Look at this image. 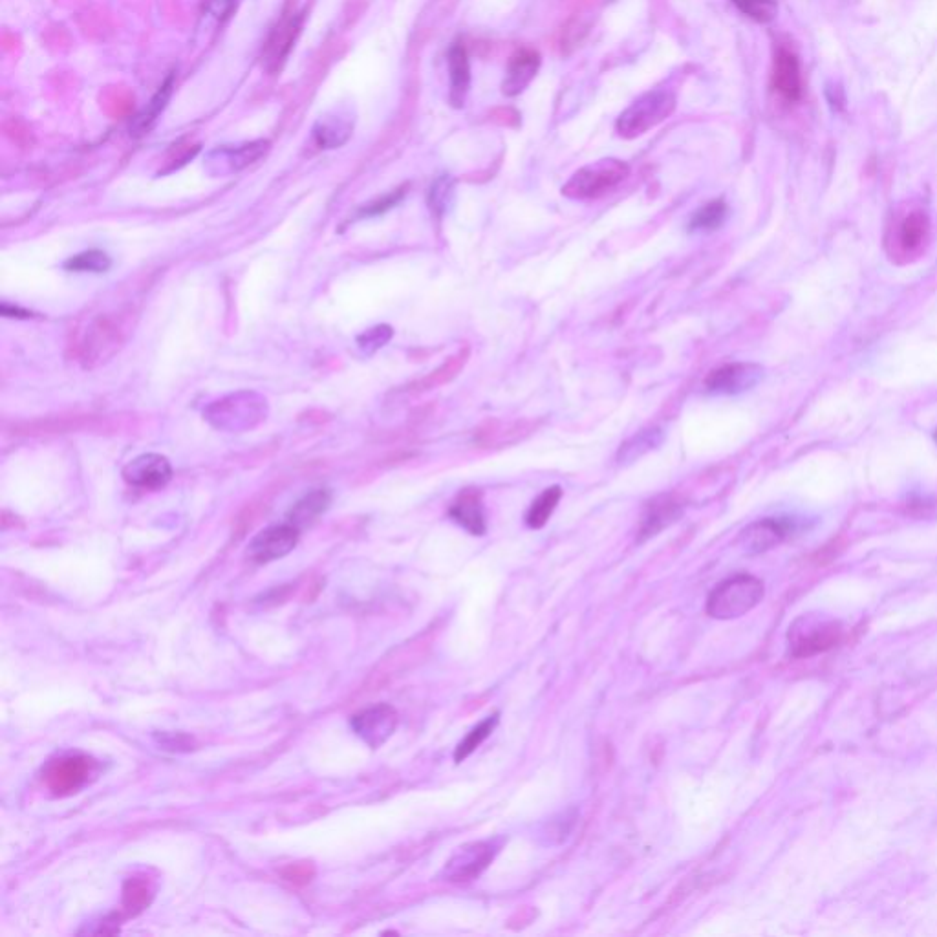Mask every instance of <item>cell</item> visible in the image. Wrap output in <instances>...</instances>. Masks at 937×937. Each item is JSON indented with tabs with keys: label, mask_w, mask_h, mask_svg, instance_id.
Returning a JSON list of instances; mask_svg holds the SVG:
<instances>
[{
	"label": "cell",
	"mask_w": 937,
	"mask_h": 937,
	"mask_svg": "<svg viewBox=\"0 0 937 937\" xmlns=\"http://www.w3.org/2000/svg\"><path fill=\"white\" fill-rule=\"evenodd\" d=\"M764 599V584L753 575H734L720 582L707 599V614L714 619H736L751 612Z\"/></svg>",
	"instance_id": "obj_1"
},
{
	"label": "cell",
	"mask_w": 937,
	"mask_h": 937,
	"mask_svg": "<svg viewBox=\"0 0 937 937\" xmlns=\"http://www.w3.org/2000/svg\"><path fill=\"white\" fill-rule=\"evenodd\" d=\"M683 515V507L674 496L661 495L648 502L639 528V540L656 537L659 531L674 524Z\"/></svg>",
	"instance_id": "obj_15"
},
{
	"label": "cell",
	"mask_w": 937,
	"mask_h": 937,
	"mask_svg": "<svg viewBox=\"0 0 937 937\" xmlns=\"http://www.w3.org/2000/svg\"><path fill=\"white\" fill-rule=\"evenodd\" d=\"M842 637V628L837 621L824 619L820 615H802L789 626V652L791 656L811 657L835 647Z\"/></svg>",
	"instance_id": "obj_5"
},
{
	"label": "cell",
	"mask_w": 937,
	"mask_h": 937,
	"mask_svg": "<svg viewBox=\"0 0 937 937\" xmlns=\"http://www.w3.org/2000/svg\"><path fill=\"white\" fill-rule=\"evenodd\" d=\"M676 97L667 90H654L636 99L617 119V132L623 138H637L657 127L674 112Z\"/></svg>",
	"instance_id": "obj_4"
},
{
	"label": "cell",
	"mask_w": 937,
	"mask_h": 937,
	"mask_svg": "<svg viewBox=\"0 0 937 937\" xmlns=\"http://www.w3.org/2000/svg\"><path fill=\"white\" fill-rule=\"evenodd\" d=\"M764 377V368L756 363H729L716 368L705 379V388L711 394L736 396L756 387Z\"/></svg>",
	"instance_id": "obj_7"
},
{
	"label": "cell",
	"mask_w": 937,
	"mask_h": 937,
	"mask_svg": "<svg viewBox=\"0 0 937 937\" xmlns=\"http://www.w3.org/2000/svg\"><path fill=\"white\" fill-rule=\"evenodd\" d=\"M496 723H498V714H493V716L485 718L480 725H476L473 731L465 736L464 740L456 747V751H454L456 764L464 762L467 756H471L480 745L484 744L485 740L489 738V734L495 731Z\"/></svg>",
	"instance_id": "obj_28"
},
{
	"label": "cell",
	"mask_w": 937,
	"mask_h": 937,
	"mask_svg": "<svg viewBox=\"0 0 937 937\" xmlns=\"http://www.w3.org/2000/svg\"><path fill=\"white\" fill-rule=\"evenodd\" d=\"M665 440V431L659 427H650L637 432L630 440H626L617 451V462L621 465H630L641 460L648 453L656 451Z\"/></svg>",
	"instance_id": "obj_20"
},
{
	"label": "cell",
	"mask_w": 937,
	"mask_h": 937,
	"mask_svg": "<svg viewBox=\"0 0 937 937\" xmlns=\"http://www.w3.org/2000/svg\"><path fill=\"white\" fill-rule=\"evenodd\" d=\"M403 196H405V189H398V191L387 194V196H383V198H379L376 202L367 205L365 209H361L359 216L383 215V213H387L388 209H392L394 205L398 204Z\"/></svg>",
	"instance_id": "obj_34"
},
{
	"label": "cell",
	"mask_w": 937,
	"mask_h": 937,
	"mask_svg": "<svg viewBox=\"0 0 937 937\" xmlns=\"http://www.w3.org/2000/svg\"><path fill=\"white\" fill-rule=\"evenodd\" d=\"M152 886L145 879H129L123 888V906L129 916H138L147 906L151 905Z\"/></svg>",
	"instance_id": "obj_27"
},
{
	"label": "cell",
	"mask_w": 937,
	"mask_h": 937,
	"mask_svg": "<svg viewBox=\"0 0 937 937\" xmlns=\"http://www.w3.org/2000/svg\"><path fill=\"white\" fill-rule=\"evenodd\" d=\"M630 173L628 163L606 158L590 163L571 176L568 184L562 187V194L571 200H592L615 189L625 182Z\"/></svg>",
	"instance_id": "obj_3"
},
{
	"label": "cell",
	"mask_w": 937,
	"mask_h": 937,
	"mask_svg": "<svg viewBox=\"0 0 937 937\" xmlns=\"http://www.w3.org/2000/svg\"><path fill=\"white\" fill-rule=\"evenodd\" d=\"M350 725L365 744L370 745L372 749H377L385 744L396 731L398 712L387 703H381V705H374L370 709L357 712L356 716L350 720Z\"/></svg>",
	"instance_id": "obj_8"
},
{
	"label": "cell",
	"mask_w": 937,
	"mask_h": 937,
	"mask_svg": "<svg viewBox=\"0 0 937 937\" xmlns=\"http://www.w3.org/2000/svg\"><path fill=\"white\" fill-rule=\"evenodd\" d=\"M121 343L123 326L116 319L101 315L88 326L87 335L81 345V354L87 365H92L94 361H105L107 357L112 356Z\"/></svg>",
	"instance_id": "obj_9"
},
{
	"label": "cell",
	"mask_w": 937,
	"mask_h": 937,
	"mask_svg": "<svg viewBox=\"0 0 937 937\" xmlns=\"http://www.w3.org/2000/svg\"><path fill=\"white\" fill-rule=\"evenodd\" d=\"M454 202V182L451 176H440L429 189V205L438 216L445 215Z\"/></svg>",
	"instance_id": "obj_29"
},
{
	"label": "cell",
	"mask_w": 937,
	"mask_h": 937,
	"mask_svg": "<svg viewBox=\"0 0 937 937\" xmlns=\"http://www.w3.org/2000/svg\"><path fill=\"white\" fill-rule=\"evenodd\" d=\"M465 361H467V350L451 357L445 365H442L438 370H434L431 376L425 377L423 381H420V387L423 388V390H429V388L438 387V385H443V383L451 381V379L458 376V372L464 368Z\"/></svg>",
	"instance_id": "obj_30"
},
{
	"label": "cell",
	"mask_w": 937,
	"mask_h": 937,
	"mask_svg": "<svg viewBox=\"0 0 937 937\" xmlns=\"http://www.w3.org/2000/svg\"><path fill=\"white\" fill-rule=\"evenodd\" d=\"M733 4L745 17L760 24L773 21L778 11L775 0H733Z\"/></svg>",
	"instance_id": "obj_31"
},
{
	"label": "cell",
	"mask_w": 937,
	"mask_h": 937,
	"mask_svg": "<svg viewBox=\"0 0 937 937\" xmlns=\"http://www.w3.org/2000/svg\"><path fill=\"white\" fill-rule=\"evenodd\" d=\"M299 540V528L293 526L291 522L281 524V526H271V528L260 531L255 539L249 544L248 555L251 561L266 564V562L277 561L290 553Z\"/></svg>",
	"instance_id": "obj_10"
},
{
	"label": "cell",
	"mask_w": 937,
	"mask_h": 937,
	"mask_svg": "<svg viewBox=\"0 0 937 937\" xmlns=\"http://www.w3.org/2000/svg\"><path fill=\"white\" fill-rule=\"evenodd\" d=\"M562 498V489L559 485H553V487H548L540 493L533 504L529 506L528 513H526V524H528L531 529H540L546 526V522L550 520L553 511L559 506Z\"/></svg>",
	"instance_id": "obj_25"
},
{
	"label": "cell",
	"mask_w": 937,
	"mask_h": 937,
	"mask_svg": "<svg viewBox=\"0 0 937 937\" xmlns=\"http://www.w3.org/2000/svg\"><path fill=\"white\" fill-rule=\"evenodd\" d=\"M266 151H268V141L260 140L244 143L240 147H226V149L213 152L211 156L218 158L222 169L240 171V169H246L251 163L260 160L266 154Z\"/></svg>",
	"instance_id": "obj_21"
},
{
	"label": "cell",
	"mask_w": 937,
	"mask_h": 937,
	"mask_svg": "<svg viewBox=\"0 0 937 937\" xmlns=\"http://www.w3.org/2000/svg\"><path fill=\"white\" fill-rule=\"evenodd\" d=\"M313 868L310 864L302 862V864H293L290 868L284 870V879L290 881V883L295 884H306L310 879H312Z\"/></svg>",
	"instance_id": "obj_35"
},
{
	"label": "cell",
	"mask_w": 937,
	"mask_h": 937,
	"mask_svg": "<svg viewBox=\"0 0 937 937\" xmlns=\"http://www.w3.org/2000/svg\"><path fill=\"white\" fill-rule=\"evenodd\" d=\"M449 72H451V101L454 107H464L465 96L471 85V68L467 50L460 43L449 50Z\"/></svg>",
	"instance_id": "obj_19"
},
{
	"label": "cell",
	"mask_w": 937,
	"mask_h": 937,
	"mask_svg": "<svg viewBox=\"0 0 937 937\" xmlns=\"http://www.w3.org/2000/svg\"><path fill=\"white\" fill-rule=\"evenodd\" d=\"M771 87L787 103H797L804 94L802 70H800L798 57L793 50H789L786 46H780L776 50L775 61H773V74H771Z\"/></svg>",
	"instance_id": "obj_12"
},
{
	"label": "cell",
	"mask_w": 937,
	"mask_h": 937,
	"mask_svg": "<svg viewBox=\"0 0 937 937\" xmlns=\"http://www.w3.org/2000/svg\"><path fill=\"white\" fill-rule=\"evenodd\" d=\"M930 235V222L923 211H912L906 215L895 229V251L901 255H916L919 253Z\"/></svg>",
	"instance_id": "obj_17"
},
{
	"label": "cell",
	"mask_w": 937,
	"mask_h": 937,
	"mask_svg": "<svg viewBox=\"0 0 937 937\" xmlns=\"http://www.w3.org/2000/svg\"><path fill=\"white\" fill-rule=\"evenodd\" d=\"M392 335H394L392 328L387 324H381V326L370 328L365 334L359 335L357 345L365 354H374L379 348L387 345L388 341L392 339Z\"/></svg>",
	"instance_id": "obj_33"
},
{
	"label": "cell",
	"mask_w": 937,
	"mask_h": 937,
	"mask_svg": "<svg viewBox=\"0 0 937 937\" xmlns=\"http://www.w3.org/2000/svg\"><path fill=\"white\" fill-rule=\"evenodd\" d=\"M539 68L540 55L535 50L526 48V50L517 52L511 57L509 66H507L506 79H504V85H502L504 94L509 97L522 94L528 88L529 83L533 81V77L537 76Z\"/></svg>",
	"instance_id": "obj_18"
},
{
	"label": "cell",
	"mask_w": 937,
	"mask_h": 937,
	"mask_svg": "<svg viewBox=\"0 0 937 937\" xmlns=\"http://www.w3.org/2000/svg\"><path fill=\"white\" fill-rule=\"evenodd\" d=\"M90 773H92V760L87 756L74 754V756H63L48 765L44 780H46V786L57 795H68L83 786Z\"/></svg>",
	"instance_id": "obj_11"
},
{
	"label": "cell",
	"mask_w": 937,
	"mask_h": 937,
	"mask_svg": "<svg viewBox=\"0 0 937 937\" xmlns=\"http://www.w3.org/2000/svg\"><path fill=\"white\" fill-rule=\"evenodd\" d=\"M791 531H793V526L787 520L764 518L745 529L740 542L747 553L758 555L778 546L782 540L787 539Z\"/></svg>",
	"instance_id": "obj_14"
},
{
	"label": "cell",
	"mask_w": 937,
	"mask_h": 937,
	"mask_svg": "<svg viewBox=\"0 0 937 937\" xmlns=\"http://www.w3.org/2000/svg\"><path fill=\"white\" fill-rule=\"evenodd\" d=\"M330 500H332V496L324 489H315L310 495L302 496L301 500L290 511L291 524L299 529H301V526L310 524L328 509Z\"/></svg>",
	"instance_id": "obj_23"
},
{
	"label": "cell",
	"mask_w": 937,
	"mask_h": 937,
	"mask_svg": "<svg viewBox=\"0 0 937 937\" xmlns=\"http://www.w3.org/2000/svg\"><path fill=\"white\" fill-rule=\"evenodd\" d=\"M204 414L216 429L246 431L257 427L266 418V399L260 398L255 392H237L215 401Z\"/></svg>",
	"instance_id": "obj_2"
},
{
	"label": "cell",
	"mask_w": 937,
	"mask_h": 937,
	"mask_svg": "<svg viewBox=\"0 0 937 937\" xmlns=\"http://www.w3.org/2000/svg\"><path fill=\"white\" fill-rule=\"evenodd\" d=\"M66 270L70 271H92V273H103L110 268V259L107 253L103 251H85L81 255H76L65 264Z\"/></svg>",
	"instance_id": "obj_32"
},
{
	"label": "cell",
	"mask_w": 937,
	"mask_h": 937,
	"mask_svg": "<svg viewBox=\"0 0 937 937\" xmlns=\"http://www.w3.org/2000/svg\"><path fill=\"white\" fill-rule=\"evenodd\" d=\"M235 8V0H207L205 11L215 17L216 21H226Z\"/></svg>",
	"instance_id": "obj_36"
},
{
	"label": "cell",
	"mask_w": 937,
	"mask_h": 937,
	"mask_svg": "<svg viewBox=\"0 0 937 937\" xmlns=\"http://www.w3.org/2000/svg\"><path fill=\"white\" fill-rule=\"evenodd\" d=\"M173 87L174 76L171 74V76L163 81L162 87L158 88V92L154 94L147 108L141 112L138 118L134 119V123H132V127H130L134 136H141V134H145V132H149V130L152 129V125L156 123V119L162 114L163 108H165L167 101H169V97L173 94Z\"/></svg>",
	"instance_id": "obj_24"
},
{
	"label": "cell",
	"mask_w": 937,
	"mask_h": 937,
	"mask_svg": "<svg viewBox=\"0 0 937 937\" xmlns=\"http://www.w3.org/2000/svg\"><path fill=\"white\" fill-rule=\"evenodd\" d=\"M729 207L723 200H714L698 209L689 222L690 233H711L723 226Z\"/></svg>",
	"instance_id": "obj_26"
},
{
	"label": "cell",
	"mask_w": 937,
	"mask_h": 937,
	"mask_svg": "<svg viewBox=\"0 0 937 937\" xmlns=\"http://www.w3.org/2000/svg\"><path fill=\"white\" fill-rule=\"evenodd\" d=\"M936 440H937V434H936Z\"/></svg>",
	"instance_id": "obj_37"
},
{
	"label": "cell",
	"mask_w": 937,
	"mask_h": 937,
	"mask_svg": "<svg viewBox=\"0 0 937 937\" xmlns=\"http://www.w3.org/2000/svg\"><path fill=\"white\" fill-rule=\"evenodd\" d=\"M449 517L453 518L458 526L467 529L471 535L482 537L487 529L482 493L478 489L462 491L449 509Z\"/></svg>",
	"instance_id": "obj_16"
},
{
	"label": "cell",
	"mask_w": 937,
	"mask_h": 937,
	"mask_svg": "<svg viewBox=\"0 0 937 937\" xmlns=\"http://www.w3.org/2000/svg\"><path fill=\"white\" fill-rule=\"evenodd\" d=\"M498 844L496 841L471 842L454 851L453 857L445 864L443 875L451 883H465L480 877V873L495 859Z\"/></svg>",
	"instance_id": "obj_6"
},
{
	"label": "cell",
	"mask_w": 937,
	"mask_h": 937,
	"mask_svg": "<svg viewBox=\"0 0 937 937\" xmlns=\"http://www.w3.org/2000/svg\"><path fill=\"white\" fill-rule=\"evenodd\" d=\"M173 476V467L162 454H141L125 465L123 478L134 487L158 489L167 484Z\"/></svg>",
	"instance_id": "obj_13"
},
{
	"label": "cell",
	"mask_w": 937,
	"mask_h": 937,
	"mask_svg": "<svg viewBox=\"0 0 937 937\" xmlns=\"http://www.w3.org/2000/svg\"><path fill=\"white\" fill-rule=\"evenodd\" d=\"M350 134H352V121L341 114L319 119L313 129V138L321 149H337L345 145Z\"/></svg>",
	"instance_id": "obj_22"
}]
</instances>
